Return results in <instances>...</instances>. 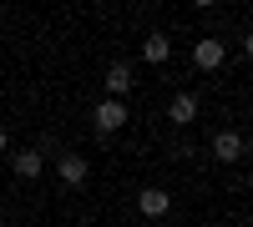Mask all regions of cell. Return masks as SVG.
Listing matches in <instances>:
<instances>
[{"instance_id": "6da1fadb", "label": "cell", "mask_w": 253, "mask_h": 227, "mask_svg": "<svg viewBox=\"0 0 253 227\" xmlns=\"http://www.w3.org/2000/svg\"><path fill=\"white\" fill-rule=\"evenodd\" d=\"M223 56H228V51H223V40H218V35H208V40H198V46H193V61H198L203 71H218V66H223Z\"/></svg>"}, {"instance_id": "7a4b0ae2", "label": "cell", "mask_w": 253, "mask_h": 227, "mask_svg": "<svg viewBox=\"0 0 253 227\" xmlns=\"http://www.w3.org/2000/svg\"><path fill=\"white\" fill-rule=\"evenodd\" d=\"M243 152H248V141H243L238 131H218V136H213V157H218V162H238Z\"/></svg>"}, {"instance_id": "3957f363", "label": "cell", "mask_w": 253, "mask_h": 227, "mask_svg": "<svg viewBox=\"0 0 253 227\" xmlns=\"http://www.w3.org/2000/svg\"><path fill=\"white\" fill-rule=\"evenodd\" d=\"M122 121H126V106H122V101H101V106H96V131H117L122 127Z\"/></svg>"}, {"instance_id": "277c9868", "label": "cell", "mask_w": 253, "mask_h": 227, "mask_svg": "<svg viewBox=\"0 0 253 227\" xmlns=\"http://www.w3.org/2000/svg\"><path fill=\"white\" fill-rule=\"evenodd\" d=\"M137 207H142V217H162L167 207H172V197H167L162 187H142V197H137Z\"/></svg>"}, {"instance_id": "5b68a950", "label": "cell", "mask_w": 253, "mask_h": 227, "mask_svg": "<svg viewBox=\"0 0 253 227\" xmlns=\"http://www.w3.org/2000/svg\"><path fill=\"white\" fill-rule=\"evenodd\" d=\"M167 56H172V40H167L162 31H152V35L142 40V61H152V66H162Z\"/></svg>"}, {"instance_id": "8992f818", "label": "cell", "mask_w": 253, "mask_h": 227, "mask_svg": "<svg viewBox=\"0 0 253 227\" xmlns=\"http://www.w3.org/2000/svg\"><path fill=\"white\" fill-rule=\"evenodd\" d=\"M167 116H172L177 127H187V121L198 116V96H193V91H177V96H172V106H167Z\"/></svg>"}, {"instance_id": "52a82bcc", "label": "cell", "mask_w": 253, "mask_h": 227, "mask_svg": "<svg viewBox=\"0 0 253 227\" xmlns=\"http://www.w3.org/2000/svg\"><path fill=\"white\" fill-rule=\"evenodd\" d=\"M132 86H137V81H132V66H126V61H117V66L107 71V91H112V101H117V96H126Z\"/></svg>"}, {"instance_id": "ba28073f", "label": "cell", "mask_w": 253, "mask_h": 227, "mask_svg": "<svg viewBox=\"0 0 253 227\" xmlns=\"http://www.w3.org/2000/svg\"><path fill=\"white\" fill-rule=\"evenodd\" d=\"M86 157H76V152H66V157H61V177H66L71 182V187H81V182H86Z\"/></svg>"}, {"instance_id": "9c48e42d", "label": "cell", "mask_w": 253, "mask_h": 227, "mask_svg": "<svg viewBox=\"0 0 253 227\" xmlns=\"http://www.w3.org/2000/svg\"><path fill=\"white\" fill-rule=\"evenodd\" d=\"M10 167H15V177H36L41 167H46V157H41V152H20Z\"/></svg>"}, {"instance_id": "30bf717a", "label": "cell", "mask_w": 253, "mask_h": 227, "mask_svg": "<svg viewBox=\"0 0 253 227\" xmlns=\"http://www.w3.org/2000/svg\"><path fill=\"white\" fill-rule=\"evenodd\" d=\"M5 141H10V136H5V127H0V147H5Z\"/></svg>"}]
</instances>
